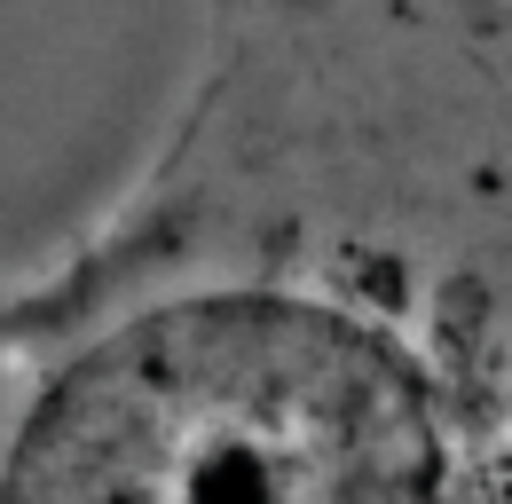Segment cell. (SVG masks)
I'll return each mask as SVG.
<instances>
[{
	"instance_id": "1",
	"label": "cell",
	"mask_w": 512,
	"mask_h": 504,
	"mask_svg": "<svg viewBox=\"0 0 512 504\" xmlns=\"http://www.w3.org/2000/svg\"><path fill=\"white\" fill-rule=\"evenodd\" d=\"M0 504H512V0H205L0 260Z\"/></svg>"
}]
</instances>
